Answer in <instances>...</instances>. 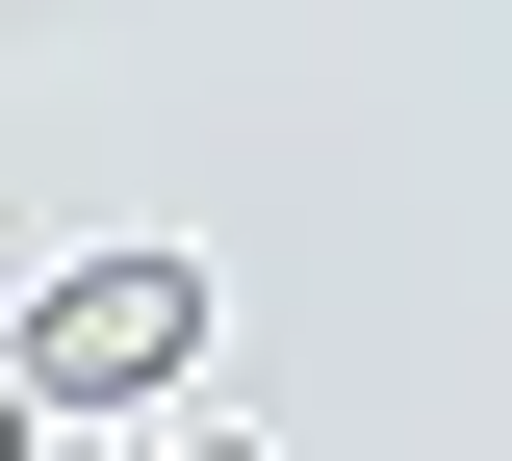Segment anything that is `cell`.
<instances>
[{"mask_svg":"<svg viewBox=\"0 0 512 461\" xmlns=\"http://www.w3.org/2000/svg\"><path fill=\"white\" fill-rule=\"evenodd\" d=\"M180 359H205V257H77L52 308H26L0 385H26V410H154Z\"/></svg>","mask_w":512,"mask_h":461,"instance_id":"cell-1","label":"cell"},{"mask_svg":"<svg viewBox=\"0 0 512 461\" xmlns=\"http://www.w3.org/2000/svg\"><path fill=\"white\" fill-rule=\"evenodd\" d=\"M0 461H26V385H0Z\"/></svg>","mask_w":512,"mask_h":461,"instance_id":"cell-2","label":"cell"}]
</instances>
